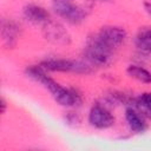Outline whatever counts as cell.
<instances>
[{
	"instance_id": "obj_1",
	"label": "cell",
	"mask_w": 151,
	"mask_h": 151,
	"mask_svg": "<svg viewBox=\"0 0 151 151\" xmlns=\"http://www.w3.org/2000/svg\"><path fill=\"white\" fill-rule=\"evenodd\" d=\"M26 76L32 80L41 84L52 96V98L61 106L65 107H74L79 106L83 101L81 94L74 90L68 88L60 85L55 81L47 71H45L40 65H31L26 68Z\"/></svg>"
},
{
	"instance_id": "obj_2",
	"label": "cell",
	"mask_w": 151,
	"mask_h": 151,
	"mask_svg": "<svg viewBox=\"0 0 151 151\" xmlns=\"http://www.w3.org/2000/svg\"><path fill=\"white\" fill-rule=\"evenodd\" d=\"M113 50H111L98 35L92 34L84 48L85 61L94 67H107L112 63Z\"/></svg>"
},
{
	"instance_id": "obj_3",
	"label": "cell",
	"mask_w": 151,
	"mask_h": 151,
	"mask_svg": "<svg viewBox=\"0 0 151 151\" xmlns=\"http://www.w3.org/2000/svg\"><path fill=\"white\" fill-rule=\"evenodd\" d=\"M39 65L47 72H67L76 74H88L92 72V66L88 63L65 58H47L40 61Z\"/></svg>"
},
{
	"instance_id": "obj_4",
	"label": "cell",
	"mask_w": 151,
	"mask_h": 151,
	"mask_svg": "<svg viewBox=\"0 0 151 151\" xmlns=\"http://www.w3.org/2000/svg\"><path fill=\"white\" fill-rule=\"evenodd\" d=\"M52 8L59 18L70 24H80L87 15L85 8L73 4L72 0H53Z\"/></svg>"
},
{
	"instance_id": "obj_5",
	"label": "cell",
	"mask_w": 151,
	"mask_h": 151,
	"mask_svg": "<svg viewBox=\"0 0 151 151\" xmlns=\"http://www.w3.org/2000/svg\"><path fill=\"white\" fill-rule=\"evenodd\" d=\"M88 124L98 130H107L112 127L116 123V117L113 113L103 104H94L87 116Z\"/></svg>"
},
{
	"instance_id": "obj_6",
	"label": "cell",
	"mask_w": 151,
	"mask_h": 151,
	"mask_svg": "<svg viewBox=\"0 0 151 151\" xmlns=\"http://www.w3.org/2000/svg\"><path fill=\"white\" fill-rule=\"evenodd\" d=\"M42 34L46 40L52 44L66 46L71 44V34L66 27L54 20H48L42 25Z\"/></svg>"
},
{
	"instance_id": "obj_7",
	"label": "cell",
	"mask_w": 151,
	"mask_h": 151,
	"mask_svg": "<svg viewBox=\"0 0 151 151\" xmlns=\"http://www.w3.org/2000/svg\"><path fill=\"white\" fill-rule=\"evenodd\" d=\"M97 35L113 51L119 48L127 38L126 31L119 26H104L97 32Z\"/></svg>"
},
{
	"instance_id": "obj_8",
	"label": "cell",
	"mask_w": 151,
	"mask_h": 151,
	"mask_svg": "<svg viewBox=\"0 0 151 151\" xmlns=\"http://www.w3.org/2000/svg\"><path fill=\"white\" fill-rule=\"evenodd\" d=\"M124 117H125L126 125L132 133H137V134L144 133L149 127L145 120V116L142 112H139L134 106L126 107Z\"/></svg>"
},
{
	"instance_id": "obj_9",
	"label": "cell",
	"mask_w": 151,
	"mask_h": 151,
	"mask_svg": "<svg viewBox=\"0 0 151 151\" xmlns=\"http://www.w3.org/2000/svg\"><path fill=\"white\" fill-rule=\"evenodd\" d=\"M20 32H21L20 25L18 22H15L14 20L4 19L1 21V37H2L4 42L7 46L13 47L17 44Z\"/></svg>"
},
{
	"instance_id": "obj_10",
	"label": "cell",
	"mask_w": 151,
	"mask_h": 151,
	"mask_svg": "<svg viewBox=\"0 0 151 151\" xmlns=\"http://www.w3.org/2000/svg\"><path fill=\"white\" fill-rule=\"evenodd\" d=\"M24 17L32 24H41L44 25L45 22H47L50 20V12L40 6V5H35V4H29V5H26L24 7Z\"/></svg>"
},
{
	"instance_id": "obj_11",
	"label": "cell",
	"mask_w": 151,
	"mask_h": 151,
	"mask_svg": "<svg viewBox=\"0 0 151 151\" xmlns=\"http://www.w3.org/2000/svg\"><path fill=\"white\" fill-rule=\"evenodd\" d=\"M134 46L143 54H151V27L140 28L134 37Z\"/></svg>"
},
{
	"instance_id": "obj_12",
	"label": "cell",
	"mask_w": 151,
	"mask_h": 151,
	"mask_svg": "<svg viewBox=\"0 0 151 151\" xmlns=\"http://www.w3.org/2000/svg\"><path fill=\"white\" fill-rule=\"evenodd\" d=\"M126 73L130 78L142 84H151V72L140 65H136V64L129 65L126 67Z\"/></svg>"
},
{
	"instance_id": "obj_13",
	"label": "cell",
	"mask_w": 151,
	"mask_h": 151,
	"mask_svg": "<svg viewBox=\"0 0 151 151\" xmlns=\"http://www.w3.org/2000/svg\"><path fill=\"white\" fill-rule=\"evenodd\" d=\"M133 106L142 112L145 117H150L151 118V92H144L142 94H139L134 101H133Z\"/></svg>"
},
{
	"instance_id": "obj_14",
	"label": "cell",
	"mask_w": 151,
	"mask_h": 151,
	"mask_svg": "<svg viewBox=\"0 0 151 151\" xmlns=\"http://www.w3.org/2000/svg\"><path fill=\"white\" fill-rule=\"evenodd\" d=\"M65 124L71 126V127H77L80 123H81V119H80V116L77 113V112H67L65 114Z\"/></svg>"
},
{
	"instance_id": "obj_15",
	"label": "cell",
	"mask_w": 151,
	"mask_h": 151,
	"mask_svg": "<svg viewBox=\"0 0 151 151\" xmlns=\"http://www.w3.org/2000/svg\"><path fill=\"white\" fill-rule=\"evenodd\" d=\"M143 7H144L145 13L151 18V2L150 1H144L143 2Z\"/></svg>"
},
{
	"instance_id": "obj_16",
	"label": "cell",
	"mask_w": 151,
	"mask_h": 151,
	"mask_svg": "<svg viewBox=\"0 0 151 151\" xmlns=\"http://www.w3.org/2000/svg\"><path fill=\"white\" fill-rule=\"evenodd\" d=\"M0 109H1V113L4 114L5 112H6V110H7V101H6V99L4 98V97H1V99H0Z\"/></svg>"
},
{
	"instance_id": "obj_17",
	"label": "cell",
	"mask_w": 151,
	"mask_h": 151,
	"mask_svg": "<svg viewBox=\"0 0 151 151\" xmlns=\"http://www.w3.org/2000/svg\"><path fill=\"white\" fill-rule=\"evenodd\" d=\"M92 1H97V2H106V1H110V0H92Z\"/></svg>"
}]
</instances>
